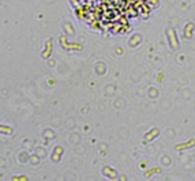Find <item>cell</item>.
Wrapping results in <instances>:
<instances>
[{
    "instance_id": "obj_1",
    "label": "cell",
    "mask_w": 195,
    "mask_h": 181,
    "mask_svg": "<svg viewBox=\"0 0 195 181\" xmlns=\"http://www.w3.org/2000/svg\"><path fill=\"white\" fill-rule=\"evenodd\" d=\"M86 12L92 14L98 23H117L124 0H78Z\"/></svg>"
}]
</instances>
